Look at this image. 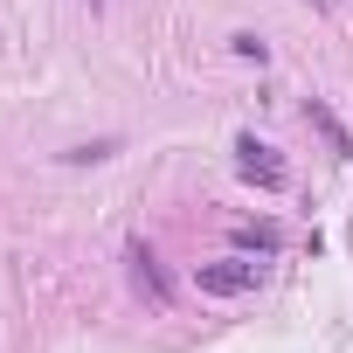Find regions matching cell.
Wrapping results in <instances>:
<instances>
[{
    "instance_id": "obj_1",
    "label": "cell",
    "mask_w": 353,
    "mask_h": 353,
    "mask_svg": "<svg viewBox=\"0 0 353 353\" xmlns=\"http://www.w3.org/2000/svg\"><path fill=\"white\" fill-rule=\"evenodd\" d=\"M263 284V263L256 256H215V263H194V291L201 298H250Z\"/></svg>"
},
{
    "instance_id": "obj_2",
    "label": "cell",
    "mask_w": 353,
    "mask_h": 353,
    "mask_svg": "<svg viewBox=\"0 0 353 353\" xmlns=\"http://www.w3.org/2000/svg\"><path fill=\"white\" fill-rule=\"evenodd\" d=\"M236 173H243L250 188H263V194H284V188H291V166H284V159H277V145H263L256 132H243V139H236Z\"/></svg>"
},
{
    "instance_id": "obj_3",
    "label": "cell",
    "mask_w": 353,
    "mask_h": 353,
    "mask_svg": "<svg viewBox=\"0 0 353 353\" xmlns=\"http://www.w3.org/2000/svg\"><path fill=\"white\" fill-rule=\"evenodd\" d=\"M125 263H132L139 298H152V305H166V298H173V291H166V270H159V256H152L145 243H132V250H125Z\"/></svg>"
},
{
    "instance_id": "obj_4",
    "label": "cell",
    "mask_w": 353,
    "mask_h": 353,
    "mask_svg": "<svg viewBox=\"0 0 353 353\" xmlns=\"http://www.w3.org/2000/svg\"><path fill=\"white\" fill-rule=\"evenodd\" d=\"M236 243H243V250H256V256H277V250H284V229H277V222H243V229H236Z\"/></svg>"
},
{
    "instance_id": "obj_5",
    "label": "cell",
    "mask_w": 353,
    "mask_h": 353,
    "mask_svg": "<svg viewBox=\"0 0 353 353\" xmlns=\"http://www.w3.org/2000/svg\"><path fill=\"white\" fill-rule=\"evenodd\" d=\"M305 118H312V125H319V132H325V139H332V145H339V152H353V139H346V132H339V118H332V111H325V104H305Z\"/></svg>"
},
{
    "instance_id": "obj_6",
    "label": "cell",
    "mask_w": 353,
    "mask_h": 353,
    "mask_svg": "<svg viewBox=\"0 0 353 353\" xmlns=\"http://www.w3.org/2000/svg\"><path fill=\"white\" fill-rule=\"evenodd\" d=\"M312 8H332V0H312Z\"/></svg>"
},
{
    "instance_id": "obj_7",
    "label": "cell",
    "mask_w": 353,
    "mask_h": 353,
    "mask_svg": "<svg viewBox=\"0 0 353 353\" xmlns=\"http://www.w3.org/2000/svg\"><path fill=\"white\" fill-rule=\"evenodd\" d=\"M90 8H97V0H90Z\"/></svg>"
}]
</instances>
